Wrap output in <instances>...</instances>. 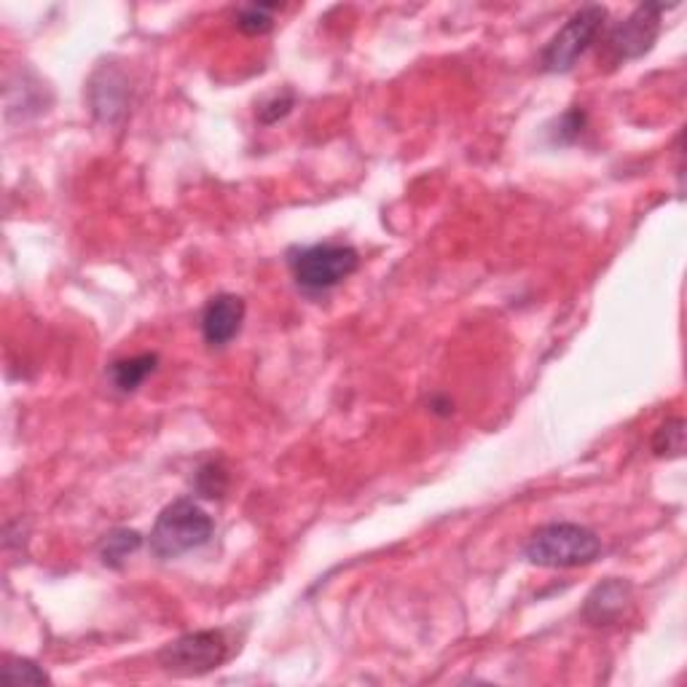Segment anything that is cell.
Instances as JSON below:
<instances>
[{"label": "cell", "mask_w": 687, "mask_h": 687, "mask_svg": "<svg viewBox=\"0 0 687 687\" xmlns=\"http://www.w3.org/2000/svg\"><path fill=\"white\" fill-rule=\"evenodd\" d=\"M601 553V540L597 532L580 524H548L540 526L529 537L524 557L529 564L548 566V570H570V566H586L597 561Z\"/></svg>", "instance_id": "1"}, {"label": "cell", "mask_w": 687, "mask_h": 687, "mask_svg": "<svg viewBox=\"0 0 687 687\" xmlns=\"http://www.w3.org/2000/svg\"><path fill=\"white\" fill-rule=\"evenodd\" d=\"M213 519L193 500H175L159 513L151 529V551L159 559H177L183 553L202 548L213 537Z\"/></svg>", "instance_id": "2"}, {"label": "cell", "mask_w": 687, "mask_h": 687, "mask_svg": "<svg viewBox=\"0 0 687 687\" xmlns=\"http://www.w3.org/2000/svg\"><path fill=\"white\" fill-rule=\"evenodd\" d=\"M288 263L299 288L309 293H325L358 272L360 255L349 245L320 242L293 250Z\"/></svg>", "instance_id": "3"}, {"label": "cell", "mask_w": 687, "mask_h": 687, "mask_svg": "<svg viewBox=\"0 0 687 687\" xmlns=\"http://www.w3.org/2000/svg\"><path fill=\"white\" fill-rule=\"evenodd\" d=\"M607 9L604 5H583L566 20L557 36L542 49L540 65L546 73H566L575 67V62L591 49L599 30L604 27Z\"/></svg>", "instance_id": "4"}, {"label": "cell", "mask_w": 687, "mask_h": 687, "mask_svg": "<svg viewBox=\"0 0 687 687\" xmlns=\"http://www.w3.org/2000/svg\"><path fill=\"white\" fill-rule=\"evenodd\" d=\"M228 655V642L223 632H193L183 634L159 652L164 672L177 677H199L221 666Z\"/></svg>", "instance_id": "5"}, {"label": "cell", "mask_w": 687, "mask_h": 687, "mask_svg": "<svg viewBox=\"0 0 687 687\" xmlns=\"http://www.w3.org/2000/svg\"><path fill=\"white\" fill-rule=\"evenodd\" d=\"M666 11L663 3H642L632 11L623 22L612 27L607 46L617 62L639 60L652 49L661 36V16Z\"/></svg>", "instance_id": "6"}, {"label": "cell", "mask_w": 687, "mask_h": 687, "mask_svg": "<svg viewBox=\"0 0 687 687\" xmlns=\"http://www.w3.org/2000/svg\"><path fill=\"white\" fill-rule=\"evenodd\" d=\"M245 299L234 293H221L208 301L202 312V336L210 347H226L228 341L237 339L245 323Z\"/></svg>", "instance_id": "7"}, {"label": "cell", "mask_w": 687, "mask_h": 687, "mask_svg": "<svg viewBox=\"0 0 687 687\" xmlns=\"http://www.w3.org/2000/svg\"><path fill=\"white\" fill-rule=\"evenodd\" d=\"M628 597H632V586L626 580L610 577V580H604L588 594L586 604H583V617L594 623V626H607V623L617 621Z\"/></svg>", "instance_id": "8"}, {"label": "cell", "mask_w": 687, "mask_h": 687, "mask_svg": "<svg viewBox=\"0 0 687 687\" xmlns=\"http://www.w3.org/2000/svg\"><path fill=\"white\" fill-rule=\"evenodd\" d=\"M157 365H159V354L142 352V354H135V358L116 360V363L111 365V371H108V376H111V385L116 387L118 392H135V389L140 387L142 382L153 374V371H157Z\"/></svg>", "instance_id": "9"}, {"label": "cell", "mask_w": 687, "mask_h": 687, "mask_svg": "<svg viewBox=\"0 0 687 687\" xmlns=\"http://www.w3.org/2000/svg\"><path fill=\"white\" fill-rule=\"evenodd\" d=\"M140 546H142L140 532H135V529H113L111 535L102 537V542H100L102 564L113 566V570H118V566H122L124 561H127Z\"/></svg>", "instance_id": "10"}, {"label": "cell", "mask_w": 687, "mask_h": 687, "mask_svg": "<svg viewBox=\"0 0 687 687\" xmlns=\"http://www.w3.org/2000/svg\"><path fill=\"white\" fill-rule=\"evenodd\" d=\"M652 454L666 457V460H677L685 454V420L674 416L666 420L652 435Z\"/></svg>", "instance_id": "11"}, {"label": "cell", "mask_w": 687, "mask_h": 687, "mask_svg": "<svg viewBox=\"0 0 687 687\" xmlns=\"http://www.w3.org/2000/svg\"><path fill=\"white\" fill-rule=\"evenodd\" d=\"M274 11H279L277 3H250L239 9L237 27L245 36H263L274 27Z\"/></svg>", "instance_id": "12"}, {"label": "cell", "mask_w": 687, "mask_h": 687, "mask_svg": "<svg viewBox=\"0 0 687 687\" xmlns=\"http://www.w3.org/2000/svg\"><path fill=\"white\" fill-rule=\"evenodd\" d=\"M193 486H197V491L202 497H208V500H215V497H221L228 486L226 467H223L221 462H215V460L208 462V465L199 467Z\"/></svg>", "instance_id": "13"}, {"label": "cell", "mask_w": 687, "mask_h": 687, "mask_svg": "<svg viewBox=\"0 0 687 687\" xmlns=\"http://www.w3.org/2000/svg\"><path fill=\"white\" fill-rule=\"evenodd\" d=\"M3 679L11 685H43L49 683V674H46L43 669H38L36 663L11 658L3 666Z\"/></svg>", "instance_id": "14"}, {"label": "cell", "mask_w": 687, "mask_h": 687, "mask_svg": "<svg viewBox=\"0 0 687 687\" xmlns=\"http://www.w3.org/2000/svg\"><path fill=\"white\" fill-rule=\"evenodd\" d=\"M293 102H296V97L290 95V91L272 97V100L263 102V105L258 108V118H261V124L279 122V118H283V116H288L290 108H293Z\"/></svg>", "instance_id": "15"}, {"label": "cell", "mask_w": 687, "mask_h": 687, "mask_svg": "<svg viewBox=\"0 0 687 687\" xmlns=\"http://www.w3.org/2000/svg\"><path fill=\"white\" fill-rule=\"evenodd\" d=\"M583 127H586V113L583 111H570L559 118V132H557V140L559 142H570L580 135Z\"/></svg>", "instance_id": "16"}]
</instances>
